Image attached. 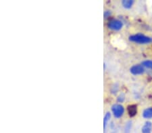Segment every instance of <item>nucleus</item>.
Returning <instances> with one entry per match:
<instances>
[{
  "label": "nucleus",
  "mask_w": 152,
  "mask_h": 133,
  "mask_svg": "<svg viewBox=\"0 0 152 133\" xmlns=\"http://www.w3.org/2000/svg\"><path fill=\"white\" fill-rule=\"evenodd\" d=\"M129 40L130 41H131V42H135V43H137V44H140V45L149 44V43L152 42L151 37L145 36L141 33L130 36Z\"/></svg>",
  "instance_id": "f257e3e1"
},
{
  "label": "nucleus",
  "mask_w": 152,
  "mask_h": 133,
  "mask_svg": "<svg viewBox=\"0 0 152 133\" xmlns=\"http://www.w3.org/2000/svg\"><path fill=\"white\" fill-rule=\"evenodd\" d=\"M112 112L113 113L115 118H120L122 116L124 112V108L121 104H114L112 106Z\"/></svg>",
  "instance_id": "f03ea898"
},
{
  "label": "nucleus",
  "mask_w": 152,
  "mask_h": 133,
  "mask_svg": "<svg viewBox=\"0 0 152 133\" xmlns=\"http://www.w3.org/2000/svg\"><path fill=\"white\" fill-rule=\"evenodd\" d=\"M123 26V23L122 22L121 20H116V19H114V20H110L108 24H107V27H108L110 30L118 31L120 30Z\"/></svg>",
  "instance_id": "7ed1b4c3"
},
{
  "label": "nucleus",
  "mask_w": 152,
  "mask_h": 133,
  "mask_svg": "<svg viewBox=\"0 0 152 133\" xmlns=\"http://www.w3.org/2000/svg\"><path fill=\"white\" fill-rule=\"evenodd\" d=\"M130 71H131V73L133 75H141L143 73L145 72V69L142 65H135L131 67Z\"/></svg>",
  "instance_id": "20e7f679"
},
{
  "label": "nucleus",
  "mask_w": 152,
  "mask_h": 133,
  "mask_svg": "<svg viewBox=\"0 0 152 133\" xmlns=\"http://www.w3.org/2000/svg\"><path fill=\"white\" fill-rule=\"evenodd\" d=\"M129 115L131 117H133L137 113V106L136 105H130L127 108Z\"/></svg>",
  "instance_id": "39448f33"
},
{
  "label": "nucleus",
  "mask_w": 152,
  "mask_h": 133,
  "mask_svg": "<svg viewBox=\"0 0 152 133\" xmlns=\"http://www.w3.org/2000/svg\"><path fill=\"white\" fill-rule=\"evenodd\" d=\"M152 124L151 122H146L142 128V133H151Z\"/></svg>",
  "instance_id": "423d86ee"
},
{
  "label": "nucleus",
  "mask_w": 152,
  "mask_h": 133,
  "mask_svg": "<svg viewBox=\"0 0 152 133\" xmlns=\"http://www.w3.org/2000/svg\"><path fill=\"white\" fill-rule=\"evenodd\" d=\"M110 118H111V114H110L109 112H107L105 114V116L104 118V133H105V131H106L107 125V123H108L109 120L110 119Z\"/></svg>",
  "instance_id": "0eeeda50"
},
{
  "label": "nucleus",
  "mask_w": 152,
  "mask_h": 133,
  "mask_svg": "<svg viewBox=\"0 0 152 133\" xmlns=\"http://www.w3.org/2000/svg\"><path fill=\"white\" fill-rule=\"evenodd\" d=\"M143 116L144 118L149 119L152 118V108H146L143 112Z\"/></svg>",
  "instance_id": "6e6552de"
},
{
  "label": "nucleus",
  "mask_w": 152,
  "mask_h": 133,
  "mask_svg": "<svg viewBox=\"0 0 152 133\" xmlns=\"http://www.w3.org/2000/svg\"><path fill=\"white\" fill-rule=\"evenodd\" d=\"M134 4L133 0H123L122 1V5L123 6L124 8L126 9H130L133 6Z\"/></svg>",
  "instance_id": "1a4fd4ad"
},
{
  "label": "nucleus",
  "mask_w": 152,
  "mask_h": 133,
  "mask_svg": "<svg viewBox=\"0 0 152 133\" xmlns=\"http://www.w3.org/2000/svg\"><path fill=\"white\" fill-rule=\"evenodd\" d=\"M141 65H143V67H147V68L152 69V60H144V61L142 63Z\"/></svg>",
  "instance_id": "9d476101"
},
{
  "label": "nucleus",
  "mask_w": 152,
  "mask_h": 133,
  "mask_svg": "<svg viewBox=\"0 0 152 133\" xmlns=\"http://www.w3.org/2000/svg\"><path fill=\"white\" fill-rule=\"evenodd\" d=\"M131 127H132V122L131 121H129L126 124V126H125V128H124V132L125 133H130L131 132Z\"/></svg>",
  "instance_id": "9b49d317"
},
{
  "label": "nucleus",
  "mask_w": 152,
  "mask_h": 133,
  "mask_svg": "<svg viewBox=\"0 0 152 133\" xmlns=\"http://www.w3.org/2000/svg\"><path fill=\"white\" fill-rule=\"evenodd\" d=\"M124 100H125V96H124V94H123V93H121V95L118 97V98H117V100L119 103L123 102Z\"/></svg>",
  "instance_id": "f8f14e48"
},
{
  "label": "nucleus",
  "mask_w": 152,
  "mask_h": 133,
  "mask_svg": "<svg viewBox=\"0 0 152 133\" xmlns=\"http://www.w3.org/2000/svg\"><path fill=\"white\" fill-rule=\"evenodd\" d=\"M118 87L117 85H114V86L112 87V89H111L112 93H116V92L118 91Z\"/></svg>",
  "instance_id": "ddd939ff"
},
{
  "label": "nucleus",
  "mask_w": 152,
  "mask_h": 133,
  "mask_svg": "<svg viewBox=\"0 0 152 133\" xmlns=\"http://www.w3.org/2000/svg\"><path fill=\"white\" fill-rule=\"evenodd\" d=\"M111 12L109 11V10H105L104 13V18H107L108 17H110L111 16Z\"/></svg>",
  "instance_id": "4468645a"
}]
</instances>
